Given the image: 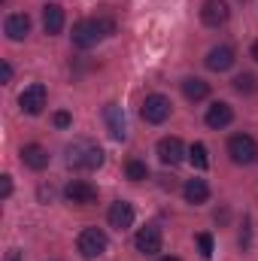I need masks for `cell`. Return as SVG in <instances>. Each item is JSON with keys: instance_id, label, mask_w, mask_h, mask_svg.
Returning <instances> with one entry per match:
<instances>
[{"instance_id": "cell-23", "label": "cell", "mask_w": 258, "mask_h": 261, "mask_svg": "<svg viewBox=\"0 0 258 261\" xmlns=\"http://www.w3.org/2000/svg\"><path fill=\"white\" fill-rule=\"evenodd\" d=\"M197 246H200V255H203V258L213 255V237H210V234H197Z\"/></svg>"}, {"instance_id": "cell-29", "label": "cell", "mask_w": 258, "mask_h": 261, "mask_svg": "<svg viewBox=\"0 0 258 261\" xmlns=\"http://www.w3.org/2000/svg\"><path fill=\"white\" fill-rule=\"evenodd\" d=\"M161 261H179V258H173V255H167V258H161Z\"/></svg>"}, {"instance_id": "cell-26", "label": "cell", "mask_w": 258, "mask_h": 261, "mask_svg": "<svg viewBox=\"0 0 258 261\" xmlns=\"http://www.w3.org/2000/svg\"><path fill=\"white\" fill-rule=\"evenodd\" d=\"M0 73H3V82H9V79H12V67H9V64L0 67Z\"/></svg>"}, {"instance_id": "cell-27", "label": "cell", "mask_w": 258, "mask_h": 261, "mask_svg": "<svg viewBox=\"0 0 258 261\" xmlns=\"http://www.w3.org/2000/svg\"><path fill=\"white\" fill-rule=\"evenodd\" d=\"M6 261H21V252H18V249H12V252L6 255Z\"/></svg>"}, {"instance_id": "cell-18", "label": "cell", "mask_w": 258, "mask_h": 261, "mask_svg": "<svg viewBox=\"0 0 258 261\" xmlns=\"http://www.w3.org/2000/svg\"><path fill=\"white\" fill-rule=\"evenodd\" d=\"M183 94H186V100H207V94H210V82H203V79H197V76H189V79H183Z\"/></svg>"}, {"instance_id": "cell-21", "label": "cell", "mask_w": 258, "mask_h": 261, "mask_svg": "<svg viewBox=\"0 0 258 261\" xmlns=\"http://www.w3.org/2000/svg\"><path fill=\"white\" fill-rule=\"evenodd\" d=\"M125 173H128L131 182H143V179H149V167H146L143 161H137V158H131L128 164H125Z\"/></svg>"}, {"instance_id": "cell-1", "label": "cell", "mask_w": 258, "mask_h": 261, "mask_svg": "<svg viewBox=\"0 0 258 261\" xmlns=\"http://www.w3.org/2000/svg\"><path fill=\"white\" fill-rule=\"evenodd\" d=\"M116 34V21L100 15V18H82L73 24V46L76 49H91L97 46L104 37H113Z\"/></svg>"}, {"instance_id": "cell-10", "label": "cell", "mask_w": 258, "mask_h": 261, "mask_svg": "<svg viewBox=\"0 0 258 261\" xmlns=\"http://www.w3.org/2000/svg\"><path fill=\"white\" fill-rule=\"evenodd\" d=\"M155 152H158L161 164L176 167V164L183 161V155H186V146H183V140H179V137H161V140H158V146H155Z\"/></svg>"}, {"instance_id": "cell-9", "label": "cell", "mask_w": 258, "mask_h": 261, "mask_svg": "<svg viewBox=\"0 0 258 261\" xmlns=\"http://www.w3.org/2000/svg\"><path fill=\"white\" fill-rule=\"evenodd\" d=\"M64 197L70 200V203L91 206V203H97V189H94L91 182H85V179H73V182L64 186Z\"/></svg>"}, {"instance_id": "cell-24", "label": "cell", "mask_w": 258, "mask_h": 261, "mask_svg": "<svg viewBox=\"0 0 258 261\" xmlns=\"http://www.w3.org/2000/svg\"><path fill=\"white\" fill-rule=\"evenodd\" d=\"M0 195L3 197L12 195V179H9V176H0Z\"/></svg>"}, {"instance_id": "cell-5", "label": "cell", "mask_w": 258, "mask_h": 261, "mask_svg": "<svg viewBox=\"0 0 258 261\" xmlns=\"http://www.w3.org/2000/svg\"><path fill=\"white\" fill-rule=\"evenodd\" d=\"M76 246H79V252H82V258H100V255L107 252V246H110V240H107V234H104L100 228H85V231L79 234V240H76Z\"/></svg>"}, {"instance_id": "cell-15", "label": "cell", "mask_w": 258, "mask_h": 261, "mask_svg": "<svg viewBox=\"0 0 258 261\" xmlns=\"http://www.w3.org/2000/svg\"><path fill=\"white\" fill-rule=\"evenodd\" d=\"M3 34H6L12 43L24 40V37L31 34V18H28L24 12H12V15H6V21H3Z\"/></svg>"}, {"instance_id": "cell-20", "label": "cell", "mask_w": 258, "mask_h": 261, "mask_svg": "<svg viewBox=\"0 0 258 261\" xmlns=\"http://www.w3.org/2000/svg\"><path fill=\"white\" fill-rule=\"evenodd\" d=\"M234 91H237V94H255L258 79L252 76V73H240V76L234 79Z\"/></svg>"}, {"instance_id": "cell-11", "label": "cell", "mask_w": 258, "mask_h": 261, "mask_svg": "<svg viewBox=\"0 0 258 261\" xmlns=\"http://www.w3.org/2000/svg\"><path fill=\"white\" fill-rule=\"evenodd\" d=\"M104 122H107V130L113 140H125L128 137V122H125V113L119 103H107L104 107Z\"/></svg>"}, {"instance_id": "cell-17", "label": "cell", "mask_w": 258, "mask_h": 261, "mask_svg": "<svg viewBox=\"0 0 258 261\" xmlns=\"http://www.w3.org/2000/svg\"><path fill=\"white\" fill-rule=\"evenodd\" d=\"M43 28H46L49 37H52V34H61V31H64V6L46 3V6H43Z\"/></svg>"}, {"instance_id": "cell-6", "label": "cell", "mask_w": 258, "mask_h": 261, "mask_svg": "<svg viewBox=\"0 0 258 261\" xmlns=\"http://www.w3.org/2000/svg\"><path fill=\"white\" fill-rule=\"evenodd\" d=\"M46 100H49V91H46V85H40V82L28 85V88L18 94V103H21V110H24L28 116H40V113L46 110Z\"/></svg>"}, {"instance_id": "cell-22", "label": "cell", "mask_w": 258, "mask_h": 261, "mask_svg": "<svg viewBox=\"0 0 258 261\" xmlns=\"http://www.w3.org/2000/svg\"><path fill=\"white\" fill-rule=\"evenodd\" d=\"M189 161H192L197 170H203L210 161H207V146L203 143H192V149H189Z\"/></svg>"}, {"instance_id": "cell-4", "label": "cell", "mask_w": 258, "mask_h": 261, "mask_svg": "<svg viewBox=\"0 0 258 261\" xmlns=\"http://www.w3.org/2000/svg\"><path fill=\"white\" fill-rule=\"evenodd\" d=\"M170 97H164V94H149L146 100H143V107H140V116H143V122L146 125H161V122H167L170 119Z\"/></svg>"}, {"instance_id": "cell-14", "label": "cell", "mask_w": 258, "mask_h": 261, "mask_svg": "<svg viewBox=\"0 0 258 261\" xmlns=\"http://www.w3.org/2000/svg\"><path fill=\"white\" fill-rule=\"evenodd\" d=\"M107 222H110V228H116V231H128L131 225H134V206H131L128 200H116V203L107 210Z\"/></svg>"}, {"instance_id": "cell-8", "label": "cell", "mask_w": 258, "mask_h": 261, "mask_svg": "<svg viewBox=\"0 0 258 261\" xmlns=\"http://www.w3.org/2000/svg\"><path fill=\"white\" fill-rule=\"evenodd\" d=\"M228 18H231V6H228L225 0H203V6H200V21H203L207 28H222Z\"/></svg>"}, {"instance_id": "cell-19", "label": "cell", "mask_w": 258, "mask_h": 261, "mask_svg": "<svg viewBox=\"0 0 258 261\" xmlns=\"http://www.w3.org/2000/svg\"><path fill=\"white\" fill-rule=\"evenodd\" d=\"M183 197H186L189 203H207V197H210V186H207L203 179H186V186H183Z\"/></svg>"}, {"instance_id": "cell-7", "label": "cell", "mask_w": 258, "mask_h": 261, "mask_svg": "<svg viewBox=\"0 0 258 261\" xmlns=\"http://www.w3.org/2000/svg\"><path fill=\"white\" fill-rule=\"evenodd\" d=\"M161 243H164V237H161V228H155V225L140 228L137 237H134V246H137V252H143V255H158V252H161Z\"/></svg>"}, {"instance_id": "cell-3", "label": "cell", "mask_w": 258, "mask_h": 261, "mask_svg": "<svg viewBox=\"0 0 258 261\" xmlns=\"http://www.w3.org/2000/svg\"><path fill=\"white\" fill-rule=\"evenodd\" d=\"M228 155H231L234 164H252V161H258L255 137H249V134H234V137L228 140Z\"/></svg>"}, {"instance_id": "cell-28", "label": "cell", "mask_w": 258, "mask_h": 261, "mask_svg": "<svg viewBox=\"0 0 258 261\" xmlns=\"http://www.w3.org/2000/svg\"><path fill=\"white\" fill-rule=\"evenodd\" d=\"M252 58H255V61H258V40H255V43H252Z\"/></svg>"}, {"instance_id": "cell-13", "label": "cell", "mask_w": 258, "mask_h": 261, "mask_svg": "<svg viewBox=\"0 0 258 261\" xmlns=\"http://www.w3.org/2000/svg\"><path fill=\"white\" fill-rule=\"evenodd\" d=\"M234 49L231 46H213L210 52H207V58H203V64L207 70H213V73H225V70H231L234 67Z\"/></svg>"}, {"instance_id": "cell-16", "label": "cell", "mask_w": 258, "mask_h": 261, "mask_svg": "<svg viewBox=\"0 0 258 261\" xmlns=\"http://www.w3.org/2000/svg\"><path fill=\"white\" fill-rule=\"evenodd\" d=\"M21 161H24V167H31V170H46V167H49V152H46L40 143H28V146L21 149Z\"/></svg>"}, {"instance_id": "cell-12", "label": "cell", "mask_w": 258, "mask_h": 261, "mask_svg": "<svg viewBox=\"0 0 258 261\" xmlns=\"http://www.w3.org/2000/svg\"><path fill=\"white\" fill-rule=\"evenodd\" d=\"M203 122H207V128H213V130L228 128V125L234 122V110H231V103H225V100H216L213 107H207V116H203Z\"/></svg>"}, {"instance_id": "cell-2", "label": "cell", "mask_w": 258, "mask_h": 261, "mask_svg": "<svg viewBox=\"0 0 258 261\" xmlns=\"http://www.w3.org/2000/svg\"><path fill=\"white\" fill-rule=\"evenodd\" d=\"M67 164L76 170H97L104 164V149L94 140H73L67 146Z\"/></svg>"}, {"instance_id": "cell-25", "label": "cell", "mask_w": 258, "mask_h": 261, "mask_svg": "<svg viewBox=\"0 0 258 261\" xmlns=\"http://www.w3.org/2000/svg\"><path fill=\"white\" fill-rule=\"evenodd\" d=\"M73 119H70V113H55V128H67Z\"/></svg>"}]
</instances>
